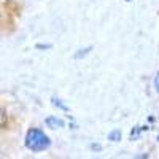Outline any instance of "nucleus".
Instances as JSON below:
<instances>
[{"label":"nucleus","instance_id":"f03ea898","mask_svg":"<svg viewBox=\"0 0 159 159\" xmlns=\"http://www.w3.org/2000/svg\"><path fill=\"white\" fill-rule=\"evenodd\" d=\"M45 124L49 127V129H62L65 127V123H64V119L57 118V116H48L45 119Z\"/></svg>","mask_w":159,"mask_h":159},{"label":"nucleus","instance_id":"423d86ee","mask_svg":"<svg viewBox=\"0 0 159 159\" xmlns=\"http://www.w3.org/2000/svg\"><path fill=\"white\" fill-rule=\"evenodd\" d=\"M91 49H92L91 46H89V48H86V49H80V51H81V52H76V54H75V57H76V59H80V57H81L83 54L86 56V54H88V52H89Z\"/></svg>","mask_w":159,"mask_h":159},{"label":"nucleus","instance_id":"7ed1b4c3","mask_svg":"<svg viewBox=\"0 0 159 159\" xmlns=\"http://www.w3.org/2000/svg\"><path fill=\"white\" fill-rule=\"evenodd\" d=\"M108 140H111V142H119V140H121V130H119V129L111 130L110 134H108Z\"/></svg>","mask_w":159,"mask_h":159},{"label":"nucleus","instance_id":"0eeeda50","mask_svg":"<svg viewBox=\"0 0 159 159\" xmlns=\"http://www.w3.org/2000/svg\"><path fill=\"white\" fill-rule=\"evenodd\" d=\"M154 88H156L157 94H159V72H157V75L154 76Z\"/></svg>","mask_w":159,"mask_h":159},{"label":"nucleus","instance_id":"6e6552de","mask_svg":"<svg viewBox=\"0 0 159 159\" xmlns=\"http://www.w3.org/2000/svg\"><path fill=\"white\" fill-rule=\"evenodd\" d=\"M157 142H159V135H157Z\"/></svg>","mask_w":159,"mask_h":159},{"label":"nucleus","instance_id":"1a4fd4ad","mask_svg":"<svg viewBox=\"0 0 159 159\" xmlns=\"http://www.w3.org/2000/svg\"><path fill=\"white\" fill-rule=\"evenodd\" d=\"M126 2H130V0H126Z\"/></svg>","mask_w":159,"mask_h":159},{"label":"nucleus","instance_id":"20e7f679","mask_svg":"<svg viewBox=\"0 0 159 159\" xmlns=\"http://www.w3.org/2000/svg\"><path fill=\"white\" fill-rule=\"evenodd\" d=\"M52 105H54V107H57V108H61V110H64V111L69 110L67 105H64L62 100H59V99H56V97H52Z\"/></svg>","mask_w":159,"mask_h":159},{"label":"nucleus","instance_id":"f257e3e1","mask_svg":"<svg viewBox=\"0 0 159 159\" xmlns=\"http://www.w3.org/2000/svg\"><path fill=\"white\" fill-rule=\"evenodd\" d=\"M25 148L34 151V153H40V151H45L51 147V140L49 137L45 134L42 129H37V127H32L27 130L25 134Z\"/></svg>","mask_w":159,"mask_h":159},{"label":"nucleus","instance_id":"39448f33","mask_svg":"<svg viewBox=\"0 0 159 159\" xmlns=\"http://www.w3.org/2000/svg\"><path fill=\"white\" fill-rule=\"evenodd\" d=\"M5 126H7V115L2 108H0V129H3Z\"/></svg>","mask_w":159,"mask_h":159}]
</instances>
